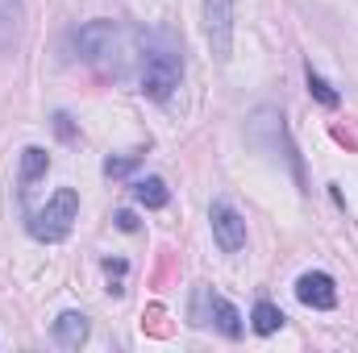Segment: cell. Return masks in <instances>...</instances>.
<instances>
[{
    "label": "cell",
    "instance_id": "6da1fadb",
    "mask_svg": "<svg viewBox=\"0 0 358 353\" xmlns=\"http://www.w3.org/2000/svg\"><path fill=\"white\" fill-rule=\"evenodd\" d=\"M76 50H80V59L96 67V71H121L125 67V54H129V33L117 25V21H88V25H80L76 29Z\"/></svg>",
    "mask_w": 358,
    "mask_h": 353
},
{
    "label": "cell",
    "instance_id": "7a4b0ae2",
    "mask_svg": "<svg viewBox=\"0 0 358 353\" xmlns=\"http://www.w3.org/2000/svg\"><path fill=\"white\" fill-rule=\"evenodd\" d=\"M183 80V54H179L171 33H155L142 54V96L146 100H167Z\"/></svg>",
    "mask_w": 358,
    "mask_h": 353
},
{
    "label": "cell",
    "instance_id": "3957f363",
    "mask_svg": "<svg viewBox=\"0 0 358 353\" xmlns=\"http://www.w3.org/2000/svg\"><path fill=\"white\" fill-rule=\"evenodd\" d=\"M76 220H80V191L76 187H59L46 200V208L29 212V233L38 241H63V237H71Z\"/></svg>",
    "mask_w": 358,
    "mask_h": 353
},
{
    "label": "cell",
    "instance_id": "277c9868",
    "mask_svg": "<svg viewBox=\"0 0 358 353\" xmlns=\"http://www.w3.org/2000/svg\"><path fill=\"white\" fill-rule=\"evenodd\" d=\"M250 142H255L259 150H267L271 158H283V163L292 167V175L300 179V158H296V146L287 142V129H283L279 108H259V112L250 117Z\"/></svg>",
    "mask_w": 358,
    "mask_h": 353
},
{
    "label": "cell",
    "instance_id": "5b68a950",
    "mask_svg": "<svg viewBox=\"0 0 358 353\" xmlns=\"http://www.w3.org/2000/svg\"><path fill=\"white\" fill-rule=\"evenodd\" d=\"M200 21H204V38H208L213 59L225 63L229 50H234V0H204Z\"/></svg>",
    "mask_w": 358,
    "mask_h": 353
},
{
    "label": "cell",
    "instance_id": "8992f818",
    "mask_svg": "<svg viewBox=\"0 0 358 353\" xmlns=\"http://www.w3.org/2000/svg\"><path fill=\"white\" fill-rule=\"evenodd\" d=\"M208 225H213V237H217L221 254H242L246 250V220L229 204H213L208 208Z\"/></svg>",
    "mask_w": 358,
    "mask_h": 353
},
{
    "label": "cell",
    "instance_id": "52a82bcc",
    "mask_svg": "<svg viewBox=\"0 0 358 353\" xmlns=\"http://www.w3.org/2000/svg\"><path fill=\"white\" fill-rule=\"evenodd\" d=\"M296 299H300L304 308L329 312V308L338 303V287H334V278H329L325 270H308V274L296 278Z\"/></svg>",
    "mask_w": 358,
    "mask_h": 353
},
{
    "label": "cell",
    "instance_id": "ba28073f",
    "mask_svg": "<svg viewBox=\"0 0 358 353\" xmlns=\"http://www.w3.org/2000/svg\"><path fill=\"white\" fill-rule=\"evenodd\" d=\"M55 345H63V350H80L84 341H88V316L84 312H63L59 320H55Z\"/></svg>",
    "mask_w": 358,
    "mask_h": 353
},
{
    "label": "cell",
    "instance_id": "9c48e42d",
    "mask_svg": "<svg viewBox=\"0 0 358 353\" xmlns=\"http://www.w3.org/2000/svg\"><path fill=\"white\" fill-rule=\"evenodd\" d=\"M204 303H208V320H213L225 337H242V316H238V308H234L229 299H221V295L204 291Z\"/></svg>",
    "mask_w": 358,
    "mask_h": 353
},
{
    "label": "cell",
    "instance_id": "30bf717a",
    "mask_svg": "<svg viewBox=\"0 0 358 353\" xmlns=\"http://www.w3.org/2000/svg\"><path fill=\"white\" fill-rule=\"evenodd\" d=\"M21 21H25V4L21 0H0V54H8L17 46Z\"/></svg>",
    "mask_w": 358,
    "mask_h": 353
},
{
    "label": "cell",
    "instance_id": "8fae6325",
    "mask_svg": "<svg viewBox=\"0 0 358 353\" xmlns=\"http://www.w3.org/2000/svg\"><path fill=\"white\" fill-rule=\"evenodd\" d=\"M46 171H50L46 150H42V146H25V150H21V187H34Z\"/></svg>",
    "mask_w": 358,
    "mask_h": 353
},
{
    "label": "cell",
    "instance_id": "7c38bea8",
    "mask_svg": "<svg viewBox=\"0 0 358 353\" xmlns=\"http://www.w3.org/2000/svg\"><path fill=\"white\" fill-rule=\"evenodd\" d=\"M134 200L142 204V208H167V200H171V191H167V183L163 179H138L134 183Z\"/></svg>",
    "mask_w": 358,
    "mask_h": 353
},
{
    "label": "cell",
    "instance_id": "4fadbf2b",
    "mask_svg": "<svg viewBox=\"0 0 358 353\" xmlns=\"http://www.w3.org/2000/svg\"><path fill=\"white\" fill-rule=\"evenodd\" d=\"M283 320H287V316H283L275 303H267V299H259V303H255V312H250V324H255V333H259V337L279 333V329H283Z\"/></svg>",
    "mask_w": 358,
    "mask_h": 353
},
{
    "label": "cell",
    "instance_id": "5bb4252c",
    "mask_svg": "<svg viewBox=\"0 0 358 353\" xmlns=\"http://www.w3.org/2000/svg\"><path fill=\"white\" fill-rule=\"evenodd\" d=\"M308 91L317 96V104H325V108H338V91L329 88V84H325V80H321L313 67H308Z\"/></svg>",
    "mask_w": 358,
    "mask_h": 353
},
{
    "label": "cell",
    "instance_id": "9a60e30c",
    "mask_svg": "<svg viewBox=\"0 0 358 353\" xmlns=\"http://www.w3.org/2000/svg\"><path fill=\"white\" fill-rule=\"evenodd\" d=\"M138 158H142V154H121V158H108V163H104V175H108V179L129 175V171L138 167Z\"/></svg>",
    "mask_w": 358,
    "mask_h": 353
},
{
    "label": "cell",
    "instance_id": "2e32d148",
    "mask_svg": "<svg viewBox=\"0 0 358 353\" xmlns=\"http://www.w3.org/2000/svg\"><path fill=\"white\" fill-rule=\"evenodd\" d=\"M117 225H121L125 233H134V229H138V220H134V212H117Z\"/></svg>",
    "mask_w": 358,
    "mask_h": 353
},
{
    "label": "cell",
    "instance_id": "e0dca14e",
    "mask_svg": "<svg viewBox=\"0 0 358 353\" xmlns=\"http://www.w3.org/2000/svg\"><path fill=\"white\" fill-rule=\"evenodd\" d=\"M55 129H59V133H63V137H71V125H67V117H63V112H59V117H55Z\"/></svg>",
    "mask_w": 358,
    "mask_h": 353
}]
</instances>
